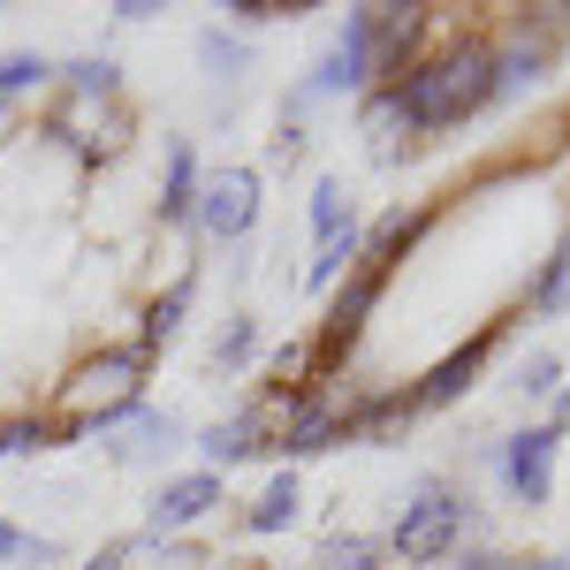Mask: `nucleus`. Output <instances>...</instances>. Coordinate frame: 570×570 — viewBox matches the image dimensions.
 I'll list each match as a JSON object with an SVG mask.
<instances>
[{
    "label": "nucleus",
    "instance_id": "obj_1",
    "mask_svg": "<svg viewBox=\"0 0 570 570\" xmlns=\"http://www.w3.org/2000/svg\"><path fill=\"white\" fill-rule=\"evenodd\" d=\"M395 99H403L411 130H449V122L494 107V46L464 39V46H449L441 61H419L411 77H395Z\"/></svg>",
    "mask_w": 570,
    "mask_h": 570
},
{
    "label": "nucleus",
    "instance_id": "obj_2",
    "mask_svg": "<svg viewBox=\"0 0 570 570\" xmlns=\"http://www.w3.org/2000/svg\"><path fill=\"white\" fill-rule=\"evenodd\" d=\"M456 532H464V502L441 494V487H426L419 502H403L389 548H395V563H441V556L456 548Z\"/></svg>",
    "mask_w": 570,
    "mask_h": 570
},
{
    "label": "nucleus",
    "instance_id": "obj_3",
    "mask_svg": "<svg viewBox=\"0 0 570 570\" xmlns=\"http://www.w3.org/2000/svg\"><path fill=\"white\" fill-rule=\"evenodd\" d=\"M190 220H198L206 236H220V244H236V236L259 220V176H252V168H220V176H206Z\"/></svg>",
    "mask_w": 570,
    "mask_h": 570
},
{
    "label": "nucleus",
    "instance_id": "obj_4",
    "mask_svg": "<svg viewBox=\"0 0 570 570\" xmlns=\"http://www.w3.org/2000/svg\"><path fill=\"white\" fill-rule=\"evenodd\" d=\"M502 472H510V494H518L525 510H540V502L556 494V426H525V434H510Z\"/></svg>",
    "mask_w": 570,
    "mask_h": 570
},
{
    "label": "nucleus",
    "instance_id": "obj_5",
    "mask_svg": "<svg viewBox=\"0 0 570 570\" xmlns=\"http://www.w3.org/2000/svg\"><path fill=\"white\" fill-rule=\"evenodd\" d=\"M214 502H220V472H183V480H168L153 502H145V532H153V540H168V532L198 525Z\"/></svg>",
    "mask_w": 570,
    "mask_h": 570
},
{
    "label": "nucleus",
    "instance_id": "obj_6",
    "mask_svg": "<svg viewBox=\"0 0 570 570\" xmlns=\"http://www.w3.org/2000/svg\"><path fill=\"white\" fill-rule=\"evenodd\" d=\"M343 434H351V411H335L327 395H312V389L289 395V419H282V456H320V449H335Z\"/></svg>",
    "mask_w": 570,
    "mask_h": 570
},
{
    "label": "nucleus",
    "instance_id": "obj_7",
    "mask_svg": "<svg viewBox=\"0 0 570 570\" xmlns=\"http://www.w3.org/2000/svg\"><path fill=\"white\" fill-rule=\"evenodd\" d=\"M107 456L115 464H153V456H168V449H183V419L176 411H153V403H137L130 419H115L107 426Z\"/></svg>",
    "mask_w": 570,
    "mask_h": 570
},
{
    "label": "nucleus",
    "instance_id": "obj_8",
    "mask_svg": "<svg viewBox=\"0 0 570 570\" xmlns=\"http://www.w3.org/2000/svg\"><path fill=\"white\" fill-rule=\"evenodd\" d=\"M198 449H206V472H228V464L259 456V449H266V411H259V403H244L236 419L206 426V434H198Z\"/></svg>",
    "mask_w": 570,
    "mask_h": 570
},
{
    "label": "nucleus",
    "instance_id": "obj_9",
    "mask_svg": "<svg viewBox=\"0 0 570 570\" xmlns=\"http://www.w3.org/2000/svg\"><path fill=\"white\" fill-rule=\"evenodd\" d=\"M487 351H494V327H487V335H472L464 351H449V357H441L434 373L419 381V395H411V403H426V411H441V403H456V395H464V389H472V381H480Z\"/></svg>",
    "mask_w": 570,
    "mask_h": 570
},
{
    "label": "nucleus",
    "instance_id": "obj_10",
    "mask_svg": "<svg viewBox=\"0 0 570 570\" xmlns=\"http://www.w3.org/2000/svg\"><path fill=\"white\" fill-rule=\"evenodd\" d=\"M419 31H426V8H373V77H395Z\"/></svg>",
    "mask_w": 570,
    "mask_h": 570
},
{
    "label": "nucleus",
    "instance_id": "obj_11",
    "mask_svg": "<svg viewBox=\"0 0 570 570\" xmlns=\"http://www.w3.org/2000/svg\"><path fill=\"white\" fill-rule=\"evenodd\" d=\"M190 297H198V282L183 274V282H168V297H153V305H145V320H137V357H153V351H168V343H176Z\"/></svg>",
    "mask_w": 570,
    "mask_h": 570
},
{
    "label": "nucleus",
    "instance_id": "obj_12",
    "mask_svg": "<svg viewBox=\"0 0 570 570\" xmlns=\"http://www.w3.org/2000/svg\"><path fill=\"white\" fill-rule=\"evenodd\" d=\"M198 153H190V137H168V183H160V220H190L198 214Z\"/></svg>",
    "mask_w": 570,
    "mask_h": 570
},
{
    "label": "nucleus",
    "instance_id": "obj_13",
    "mask_svg": "<svg viewBox=\"0 0 570 570\" xmlns=\"http://www.w3.org/2000/svg\"><path fill=\"white\" fill-rule=\"evenodd\" d=\"M548 77V39H518L510 53H494V99H518Z\"/></svg>",
    "mask_w": 570,
    "mask_h": 570
},
{
    "label": "nucleus",
    "instance_id": "obj_14",
    "mask_svg": "<svg viewBox=\"0 0 570 570\" xmlns=\"http://www.w3.org/2000/svg\"><path fill=\"white\" fill-rule=\"evenodd\" d=\"M61 441H69V419H0V456H39Z\"/></svg>",
    "mask_w": 570,
    "mask_h": 570
},
{
    "label": "nucleus",
    "instance_id": "obj_15",
    "mask_svg": "<svg viewBox=\"0 0 570 570\" xmlns=\"http://www.w3.org/2000/svg\"><path fill=\"white\" fill-rule=\"evenodd\" d=\"M289 518H297V472H274V480H266V494L244 510V525H252V532H282Z\"/></svg>",
    "mask_w": 570,
    "mask_h": 570
},
{
    "label": "nucleus",
    "instance_id": "obj_16",
    "mask_svg": "<svg viewBox=\"0 0 570 570\" xmlns=\"http://www.w3.org/2000/svg\"><path fill=\"white\" fill-rule=\"evenodd\" d=\"M365 259V236H357V228H343V236H327V244H320V259L305 266V282L312 289H335V274H343V266H357Z\"/></svg>",
    "mask_w": 570,
    "mask_h": 570
},
{
    "label": "nucleus",
    "instance_id": "obj_17",
    "mask_svg": "<svg viewBox=\"0 0 570 570\" xmlns=\"http://www.w3.org/2000/svg\"><path fill=\"white\" fill-rule=\"evenodd\" d=\"M351 228V198H343V183L327 176V183H312V236L327 244V236H343Z\"/></svg>",
    "mask_w": 570,
    "mask_h": 570
},
{
    "label": "nucleus",
    "instance_id": "obj_18",
    "mask_svg": "<svg viewBox=\"0 0 570 570\" xmlns=\"http://www.w3.org/2000/svg\"><path fill=\"white\" fill-rule=\"evenodd\" d=\"M395 130H411V115H403V99H395V85H381L373 99H365V137L389 153L395 145Z\"/></svg>",
    "mask_w": 570,
    "mask_h": 570
},
{
    "label": "nucleus",
    "instance_id": "obj_19",
    "mask_svg": "<svg viewBox=\"0 0 570 570\" xmlns=\"http://www.w3.org/2000/svg\"><path fill=\"white\" fill-rule=\"evenodd\" d=\"M570 305V236L556 244V259H548V274L532 282V312H563Z\"/></svg>",
    "mask_w": 570,
    "mask_h": 570
},
{
    "label": "nucleus",
    "instance_id": "obj_20",
    "mask_svg": "<svg viewBox=\"0 0 570 570\" xmlns=\"http://www.w3.org/2000/svg\"><path fill=\"white\" fill-rule=\"evenodd\" d=\"M46 77H53V69H46L39 53H8V61H0V107H8V99H23V91H39Z\"/></svg>",
    "mask_w": 570,
    "mask_h": 570
},
{
    "label": "nucleus",
    "instance_id": "obj_21",
    "mask_svg": "<svg viewBox=\"0 0 570 570\" xmlns=\"http://www.w3.org/2000/svg\"><path fill=\"white\" fill-rule=\"evenodd\" d=\"M252 351H259V327H252V320H228L220 343H214V365H220V373H236V365H252Z\"/></svg>",
    "mask_w": 570,
    "mask_h": 570
},
{
    "label": "nucleus",
    "instance_id": "obj_22",
    "mask_svg": "<svg viewBox=\"0 0 570 570\" xmlns=\"http://www.w3.org/2000/svg\"><path fill=\"white\" fill-rule=\"evenodd\" d=\"M69 91H77V99H115V61H107V53H99V61H77V69H69Z\"/></svg>",
    "mask_w": 570,
    "mask_h": 570
},
{
    "label": "nucleus",
    "instance_id": "obj_23",
    "mask_svg": "<svg viewBox=\"0 0 570 570\" xmlns=\"http://www.w3.org/2000/svg\"><path fill=\"white\" fill-rule=\"evenodd\" d=\"M0 563H53V548H46V540H31L23 525H8V518H0Z\"/></svg>",
    "mask_w": 570,
    "mask_h": 570
},
{
    "label": "nucleus",
    "instance_id": "obj_24",
    "mask_svg": "<svg viewBox=\"0 0 570 570\" xmlns=\"http://www.w3.org/2000/svg\"><path fill=\"white\" fill-rule=\"evenodd\" d=\"M320 570H381V556H373V540H327Z\"/></svg>",
    "mask_w": 570,
    "mask_h": 570
},
{
    "label": "nucleus",
    "instance_id": "obj_25",
    "mask_svg": "<svg viewBox=\"0 0 570 570\" xmlns=\"http://www.w3.org/2000/svg\"><path fill=\"white\" fill-rule=\"evenodd\" d=\"M198 61H206L214 77H236V69H244V46L220 39V31H206V39H198Z\"/></svg>",
    "mask_w": 570,
    "mask_h": 570
},
{
    "label": "nucleus",
    "instance_id": "obj_26",
    "mask_svg": "<svg viewBox=\"0 0 570 570\" xmlns=\"http://www.w3.org/2000/svg\"><path fill=\"white\" fill-rule=\"evenodd\" d=\"M220 16H236V23H274V16H305V0H289V8H282V0H228Z\"/></svg>",
    "mask_w": 570,
    "mask_h": 570
},
{
    "label": "nucleus",
    "instance_id": "obj_27",
    "mask_svg": "<svg viewBox=\"0 0 570 570\" xmlns=\"http://www.w3.org/2000/svg\"><path fill=\"white\" fill-rule=\"evenodd\" d=\"M556 381H563V365L540 351V357H525V373H518V389L525 395H556Z\"/></svg>",
    "mask_w": 570,
    "mask_h": 570
},
{
    "label": "nucleus",
    "instance_id": "obj_28",
    "mask_svg": "<svg viewBox=\"0 0 570 570\" xmlns=\"http://www.w3.org/2000/svg\"><path fill=\"white\" fill-rule=\"evenodd\" d=\"M115 16H122V23H153L160 8H153V0H115Z\"/></svg>",
    "mask_w": 570,
    "mask_h": 570
},
{
    "label": "nucleus",
    "instance_id": "obj_29",
    "mask_svg": "<svg viewBox=\"0 0 570 570\" xmlns=\"http://www.w3.org/2000/svg\"><path fill=\"white\" fill-rule=\"evenodd\" d=\"M456 570H525V563H510V556H464Z\"/></svg>",
    "mask_w": 570,
    "mask_h": 570
},
{
    "label": "nucleus",
    "instance_id": "obj_30",
    "mask_svg": "<svg viewBox=\"0 0 570 570\" xmlns=\"http://www.w3.org/2000/svg\"><path fill=\"white\" fill-rule=\"evenodd\" d=\"M85 570H122V548H107V556H99V563H85Z\"/></svg>",
    "mask_w": 570,
    "mask_h": 570
},
{
    "label": "nucleus",
    "instance_id": "obj_31",
    "mask_svg": "<svg viewBox=\"0 0 570 570\" xmlns=\"http://www.w3.org/2000/svg\"><path fill=\"white\" fill-rule=\"evenodd\" d=\"M556 426H570V389H563V395H556Z\"/></svg>",
    "mask_w": 570,
    "mask_h": 570
}]
</instances>
